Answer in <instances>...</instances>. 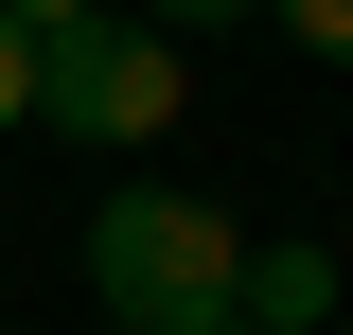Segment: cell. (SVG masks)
<instances>
[{
    "instance_id": "1",
    "label": "cell",
    "mask_w": 353,
    "mask_h": 335,
    "mask_svg": "<svg viewBox=\"0 0 353 335\" xmlns=\"http://www.w3.org/2000/svg\"><path fill=\"white\" fill-rule=\"evenodd\" d=\"M88 283L124 335H230L248 318V230L212 194H106L88 212Z\"/></svg>"
},
{
    "instance_id": "2",
    "label": "cell",
    "mask_w": 353,
    "mask_h": 335,
    "mask_svg": "<svg viewBox=\"0 0 353 335\" xmlns=\"http://www.w3.org/2000/svg\"><path fill=\"white\" fill-rule=\"evenodd\" d=\"M36 124L159 141L176 124V36H159V18H71V36H36Z\"/></svg>"
},
{
    "instance_id": "3",
    "label": "cell",
    "mask_w": 353,
    "mask_h": 335,
    "mask_svg": "<svg viewBox=\"0 0 353 335\" xmlns=\"http://www.w3.org/2000/svg\"><path fill=\"white\" fill-rule=\"evenodd\" d=\"M318 318H353V300H336V247H248V318H230V335H318Z\"/></svg>"
},
{
    "instance_id": "4",
    "label": "cell",
    "mask_w": 353,
    "mask_h": 335,
    "mask_svg": "<svg viewBox=\"0 0 353 335\" xmlns=\"http://www.w3.org/2000/svg\"><path fill=\"white\" fill-rule=\"evenodd\" d=\"M265 18H283L301 53H336V71H353V0H265Z\"/></svg>"
},
{
    "instance_id": "5",
    "label": "cell",
    "mask_w": 353,
    "mask_h": 335,
    "mask_svg": "<svg viewBox=\"0 0 353 335\" xmlns=\"http://www.w3.org/2000/svg\"><path fill=\"white\" fill-rule=\"evenodd\" d=\"M0 124H36V18H0Z\"/></svg>"
},
{
    "instance_id": "6",
    "label": "cell",
    "mask_w": 353,
    "mask_h": 335,
    "mask_svg": "<svg viewBox=\"0 0 353 335\" xmlns=\"http://www.w3.org/2000/svg\"><path fill=\"white\" fill-rule=\"evenodd\" d=\"M159 36H212V18H265V0H141Z\"/></svg>"
},
{
    "instance_id": "7",
    "label": "cell",
    "mask_w": 353,
    "mask_h": 335,
    "mask_svg": "<svg viewBox=\"0 0 353 335\" xmlns=\"http://www.w3.org/2000/svg\"><path fill=\"white\" fill-rule=\"evenodd\" d=\"M0 18H36V36H71V18H106V0H0Z\"/></svg>"
},
{
    "instance_id": "8",
    "label": "cell",
    "mask_w": 353,
    "mask_h": 335,
    "mask_svg": "<svg viewBox=\"0 0 353 335\" xmlns=\"http://www.w3.org/2000/svg\"><path fill=\"white\" fill-rule=\"evenodd\" d=\"M336 335H353V318H336Z\"/></svg>"
}]
</instances>
